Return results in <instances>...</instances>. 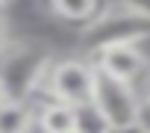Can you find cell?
Instances as JSON below:
<instances>
[{
    "mask_svg": "<svg viewBox=\"0 0 150 133\" xmlns=\"http://www.w3.org/2000/svg\"><path fill=\"white\" fill-rule=\"evenodd\" d=\"M6 6H9V3H6V0H0V12H3V9H6Z\"/></svg>",
    "mask_w": 150,
    "mask_h": 133,
    "instance_id": "12",
    "label": "cell"
},
{
    "mask_svg": "<svg viewBox=\"0 0 150 133\" xmlns=\"http://www.w3.org/2000/svg\"><path fill=\"white\" fill-rule=\"evenodd\" d=\"M83 47L88 53L106 47V44H121V41H150V9L135 3V0H115L106 3L103 12L83 27L80 36Z\"/></svg>",
    "mask_w": 150,
    "mask_h": 133,
    "instance_id": "1",
    "label": "cell"
},
{
    "mask_svg": "<svg viewBox=\"0 0 150 133\" xmlns=\"http://www.w3.org/2000/svg\"><path fill=\"white\" fill-rule=\"evenodd\" d=\"M94 77H97V68H94L91 59H83V56L56 59V62H50V68L44 74L41 92H44V98H56V101H68L74 107H80V104L91 101Z\"/></svg>",
    "mask_w": 150,
    "mask_h": 133,
    "instance_id": "3",
    "label": "cell"
},
{
    "mask_svg": "<svg viewBox=\"0 0 150 133\" xmlns=\"http://www.w3.org/2000/svg\"><path fill=\"white\" fill-rule=\"evenodd\" d=\"M65 133H80V127H71V130H65Z\"/></svg>",
    "mask_w": 150,
    "mask_h": 133,
    "instance_id": "14",
    "label": "cell"
},
{
    "mask_svg": "<svg viewBox=\"0 0 150 133\" xmlns=\"http://www.w3.org/2000/svg\"><path fill=\"white\" fill-rule=\"evenodd\" d=\"M77 127H80V133H112V124L103 118V112L91 101L77 107Z\"/></svg>",
    "mask_w": 150,
    "mask_h": 133,
    "instance_id": "9",
    "label": "cell"
},
{
    "mask_svg": "<svg viewBox=\"0 0 150 133\" xmlns=\"http://www.w3.org/2000/svg\"><path fill=\"white\" fill-rule=\"evenodd\" d=\"M9 44V36H6V24H3V18H0V50H3Z\"/></svg>",
    "mask_w": 150,
    "mask_h": 133,
    "instance_id": "11",
    "label": "cell"
},
{
    "mask_svg": "<svg viewBox=\"0 0 150 133\" xmlns=\"http://www.w3.org/2000/svg\"><path fill=\"white\" fill-rule=\"evenodd\" d=\"M94 68H97V65H94ZM141 98H144V95H138V86H135V83L121 80V77L106 74V71H100V68H97L91 104L103 112V118L112 124V130L138 127Z\"/></svg>",
    "mask_w": 150,
    "mask_h": 133,
    "instance_id": "4",
    "label": "cell"
},
{
    "mask_svg": "<svg viewBox=\"0 0 150 133\" xmlns=\"http://www.w3.org/2000/svg\"><path fill=\"white\" fill-rule=\"evenodd\" d=\"M138 130L150 133V95L141 98V109H138Z\"/></svg>",
    "mask_w": 150,
    "mask_h": 133,
    "instance_id": "10",
    "label": "cell"
},
{
    "mask_svg": "<svg viewBox=\"0 0 150 133\" xmlns=\"http://www.w3.org/2000/svg\"><path fill=\"white\" fill-rule=\"evenodd\" d=\"M103 6H106V0H47V9L56 18L68 24H80V27L91 24L103 12Z\"/></svg>",
    "mask_w": 150,
    "mask_h": 133,
    "instance_id": "8",
    "label": "cell"
},
{
    "mask_svg": "<svg viewBox=\"0 0 150 133\" xmlns=\"http://www.w3.org/2000/svg\"><path fill=\"white\" fill-rule=\"evenodd\" d=\"M91 62L100 71L115 74L121 80H129V83H138L150 74V56L144 50V41H138V44H132V41L106 44V47L91 53Z\"/></svg>",
    "mask_w": 150,
    "mask_h": 133,
    "instance_id": "5",
    "label": "cell"
},
{
    "mask_svg": "<svg viewBox=\"0 0 150 133\" xmlns=\"http://www.w3.org/2000/svg\"><path fill=\"white\" fill-rule=\"evenodd\" d=\"M35 127V104L27 98H3L0 101V133H33Z\"/></svg>",
    "mask_w": 150,
    "mask_h": 133,
    "instance_id": "7",
    "label": "cell"
},
{
    "mask_svg": "<svg viewBox=\"0 0 150 133\" xmlns=\"http://www.w3.org/2000/svg\"><path fill=\"white\" fill-rule=\"evenodd\" d=\"M35 127L38 133H65L77 127V107L68 101L44 98V104H35Z\"/></svg>",
    "mask_w": 150,
    "mask_h": 133,
    "instance_id": "6",
    "label": "cell"
},
{
    "mask_svg": "<svg viewBox=\"0 0 150 133\" xmlns=\"http://www.w3.org/2000/svg\"><path fill=\"white\" fill-rule=\"evenodd\" d=\"M50 56L35 47H3L0 50V83L6 98H27L35 101L41 92L44 74L50 68Z\"/></svg>",
    "mask_w": 150,
    "mask_h": 133,
    "instance_id": "2",
    "label": "cell"
},
{
    "mask_svg": "<svg viewBox=\"0 0 150 133\" xmlns=\"http://www.w3.org/2000/svg\"><path fill=\"white\" fill-rule=\"evenodd\" d=\"M6 98V92H3V83H0V101H3Z\"/></svg>",
    "mask_w": 150,
    "mask_h": 133,
    "instance_id": "13",
    "label": "cell"
},
{
    "mask_svg": "<svg viewBox=\"0 0 150 133\" xmlns=\"http://www.w3.org/2000/svg\"><path fill=\"white\" fill-rule=\"evenodd\" d=\"M147 95H150V92H147Z\"/></svg>",
    "mask_w": 150,
    "mask_h": 133,
    "instance_id": "15",
    "label": "cell"
}]
</instances>
